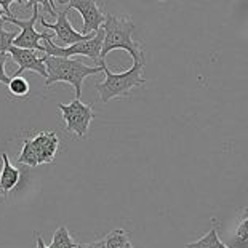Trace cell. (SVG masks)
Returning a JSON list of instances; mask_svg holds the SVG:
<instances>
[{
  "instance_id": "1",
  "label": "cell",
  "mask_w": 248,
  "mask_h": 248,
  "mask_svg": "<svg viewBox=\"0 0 248 248\" xmlns=\"http://www.w3.org/2000/svg\"><path fill=\"white\" fill-rule=\"evenodd\" d=\"M104 31V42H103V51H101V61H104L112 50H125L133 58V61H146L144 51L141 45L135 42L133 31L136 29V24L128 16H117V15L108 13L106 21L101 26Z\"/></svg>"
},
{
  "instance_id": "2",
  "label": "cell",
  "mask_w": 248,
  "mask_h": 248,
  "mask_svg": "<svg viewBox=\"0 0 248 248\" xmlns=\"http://www.w3.org/2000/svg\"><path fill=\"white\" fill-rule=\"evenodd\" d=\"M45 66H46V78L45 87L50 88L56 82H66L76 90V99L82 96V85L83 80L90 76L103 72V61L96 67H90L83 64L82 61L72 60V58H53L45 55Z\"/></svg>"
},
{
  "instance_id": "3",
  "label": "cell",
  "mask_w": 248,
  "mask_h": 248,
  "mask_svg": "<svg viewBox=\"0 0 248 248\" xmlns=\"http://www.w3.org/2000/svg\"><path fill=\"white\" fill-rule=\"evenodd\" d=\"M144 66H146V61H136L128 71L114 74L108 69L106 62L103 61L104 80L96 83L99 101L109 103L110 99H114V98H126L133 88L144 85L146 83Z\"/></svg>"
},
{
  "instance_id": "4",
  "label": "cell",
  "mask_w": 248,
  "mask_h": 248,
  "mask_svg": "<svg viewBox=\"0 0 248 248\" xmlns=\"http://www.w3.org/2000/svg\"><path fill=\"white\" fill-rule=\"evenodd\" d=\"M53 35L44 39V53L46 56L53 58H72V56H88L90 60L96 61L98 64L101 62V51H103V42H104V31L99 29L92 39L78 42L71 46H60L51 39Z\"/></svg>"
},
{
  "instance_id": "5",
  "label": "cell",
  "mask_w": 248,
  "mask_h": 248,
  "mask_svg": "<svg viewBox=\"0 0 248 248\" xmlns=\"http://www.w3.org/2000/svg\"><path fill=\"white\" fill-rule=\"evenodd\" d=\"M39 19H40V3L34 2L32 16H31L29 19H18L12 15V16H3L2 23H12L15 26H18V28H21V32L16 35V39H15V44H13L15 46H18V48H24V50L44 51V46L40 45V40L50 37V34L46 32V31L45 32H37L35 24Z\"/></svg>"
},
{
  "instance_id": "6",
  "label": "cell",
  "mask_w": 248,
  "mask_h": 248,
  "mask_svg": "<svg viewBox=\"0 0 248 248\" xmlns=\"http://www.w3.org/2000/svg\"><path fill=\"white\" fill-rule=\"evenodd\" d=\"M61 117L66 124V130L76 135L78 140H83L88 133L90 124L94 119L92 104L82 103L80 99H74L69 104H58Z\"/></svg>"
},
{
  "instance_id": "7",
  "label": "cell",
  "mask_w": 248,
  "mask_h": 248,
  "mask_svg": "<svg viewBox=\"0 0 248 248\" xmlns=\"http://www.w3.org/2000/svg\"><path fill=\"white\" fill-rule=\"evenodd\" d=\"M60 5H61V10H56V23H48L44 16L40 15V24L44 26L45 29H50L55 32V44L60 46H71L74 44H78V42H83V40H88L92 39V37L96 34H90V35H83L82 32H77L76 29L72 28V24L69 23V19H67V15H69L71 8L66 5V0H60Z\"/></svg>"
},
{
  "instance_id": "8",
  "label": "cell",
  "mask_w": 248,
  "mask_h": 248,
  "mask_svg": "<svg viewBox=\"0 0 248 248\" xmlns=\"http://www.w3.org/2000/svg\"><path fill=\"white\" fill-rule=\"evenodd\" d=\"M66 5L71 10H77L83 19L82 34L90 35L101 29L106 21V15L99 10V3L94 0H66Z\"/></svg>"
},
{
  "instance_id": "9",
  "label": "cell",
  "mask_w": 248,
  "mask_h": 248,
  "mask_svg": "<svg viewBox=\"0 0 248 248\" xmlns=\"http://www.w3.org/2000/svg\"><path fill=\"white\" fill-rule=\"evenodd\" d=\"M8 55L12 56V60L18 64V71L13 74V77H21V74L26 71H34L39 76L46 78V66H45V55L39 58L34 50H24L18 48V46H12L8 50Z\"/></svg>"
},
{
  "instance_id": "10",
  "label": "cell",
  "mask_w": 248,
  "mask_h": 248,
  "mask_svg": "<svg viewBox=\"0 0 248 248\" xmlns=\"http://www.w3.org/2000/svg\"><path fill=\"white\" fill-rule=\"evenodd\" d=\"M32 142L40 155V162L53 163L58 147H60V140H58L55 131H40L32 138Z\"/></svg>"
},
{
  "instance_id": "11",
  "label": "cell",
  "mask_w": 248,
  "mask_h": 248,
  "mask_svg": "<svg viewBox=\"0 0 248 248\" xmlns=\"http://www.w3.org/2000/svg\"><path fill=\"white\" fill-rule=\"evenodd\" d=\"M2 160H3V168H2V173H0V186H2L3 197H5L12 189L16 187V184L21 178V171L16 167L12 165V162L8 160V155L5 154V152L2 154Z\"/></svg>"
},
{
  "instance_id": "12",
  "label": "cell",
  "mask_w": 248,
  "mask_h": 248,
  "mask_svg": "<svg viewBox=\"0 0 248 248\" xmlns=\"http://www.w3.org/2000/svg\"><path fill=\"white\" fill-rule=\"evenodd\" d=\"M186 248H229V247H226L223 242H221L218 235V228H216V221L213 219V226L210 228L207 234H205L202 239L195 240L192 244H187Z\"/></svg>"
},
{
  "instance_id": "13",
  "label": "cell",
  "mask_w": 248,
  "mask_h": 248,
  "mask_svg": "<svg viewBox=\"0 0 248 248\" xmlns=\"http://www.w3.org/2000/svg\"><path fill=\"white\" fill-rule=\"evenodd\" d=\"M18 162L24 163V165H29V167L42 165L40 155H39V152H37V147L34 146L32 138L23 140V151H21V155L18 157Z\"/></svg>"
},
{
  "instance_id": "14",
  "label": "cell",
  "mask_w": 248,
  "mask_h": 248,
  "mask_svg": "<svg viewBox=\"0 0 248 248\" xmlns=\"http://www.w3.org/2000/svg\"><path fill=\"white\" fill-rule=\"evenodd\" d=\"M104 244H106V248H133L128 232L124 229H114L112 232H109L104 237Z\"/></svg>"
},
{
  "instance_id": "15",
  "label": "cell",
  "mask_w": 248,
  "mask_h": 248,
  "mask_svg": "<svg viewBox=\"0 0 248 248\" xmlns=\"http://www.w3.org/2000/svg\"><path fill=\"white\" fill-rule=\"evenodd\" d=\"M78 247H80V244H77V242L72 239L66 226H60V228L55 231L53 239H51V244H50V248H78Z\"/></svg>"
},
{
  "instance_id": "16",
  "label": "cell",
  "mask_w": 248,
  "mask_h": 248,
  "mask_svg": "<svg viewBox=\"0 0 248 248\" xmlns=\"http://www.w3.org/2000/svg\"><path fill=\"white\" fill-rule=\"evenodd\" d=\"M8 92L16 98H24L29 94V82L24 77H12L8 83Z\"/></svg>"
},
{
  "instance_id": "17",
  "label": "cell",
  "mask_w": 248,
  "mask_h": 248,
  "mask_svg": "<svg viewBox=\"0 0 248 248\" xmlns=\"http://www.w3.org/2000/svg\"><path fill=\"white\" fill-rule=\"evenodd\" d=\"M235 239H237V244L239 245H244L248 240V208H245L244 212H242L240 218H239V226H237Z\"/></svg>"
},
{
  "instance_id": "18",
  "label": "cell",
  "mask_w": 248,
  "mask_h": 248,
  "mask_svg": "<svg viewBox=\"0 0 248 248\" xmlns=\"http://www.w3.org/2000/svg\"><path fill=\"white\" fill-rule=\"evenodd\" d=\"M3 23L0 21V53H8V50L12 48L16 39V32H8L3 29Z\"/></svg>"
},
{
  "instance_id": "19",
  "label": "cell",
  "mask_w": 248,
  "mask_h": 248,
  "mask_svg": "<svg viewBox=\"0 0 248 248\" xmlns=\"http://www.w3.org/2000/svg\"><path fill=\"white\" fill-rule=\"evenodd\" d=\"M8 58H10L8 53H0V83H5V85L10 83V77L5 72V64H7Z\"/></svg>"
},
{
  "instance_id": "20",
  "label": "cell",
  "mask_w": 248,
  "mask_h": 248,
  "mask_svg": "<svg viewBox=\"0 0 248 248\" xmlns=\"http://www.w3.org/2000/svg\"><path fill=\"white\" fill-rule=\"evenodd\" d=\"M78 248H106V244H104V239H103V240L92 242V244H80Z\"/></svg>"
},
{
  "instance_id": "21",
  "label": "cell",
  "mask_w": 248,
  "mask_h": 248,
  "mask_svg": "<svg viewBox=\"0 0 248 248\" xmlns=\"http://www.w3.org/2000/svg\"><path fill=\"white\" fill-rule=\"evenodd\" d=\"M35 242H37V248H50V247L45 245V242L40 237V234H35Z\"/></svg>"
},
{
  "instance_id": "22",
  "label": "cell",
  "mask_w": 248,
  "mask_h": 248,
  "mask_svg": "<svg viewBox=\"0 0 248 248\" xmlns=\"http://www.w3.org/2000/svg\"><path fill=\"white\" fill-rule=\"evenodd\" d=\"M5 16V12L2 10V7H0V21H2V18Z\"/></svg>"
},
{
  "instance_id": "23",
  "label": "cell",
  "mask_w": 248,
  "mask_h": 248,
  "mask_svg": "<svg viewBox=\"0 0 248 248\" xmlns=\"http://www.w3.org/2000/svg\"><path fill=\"white\" fill-rule=\"evenodd\" d=\"M0 197H3V191H2V186H0Z\"/></svg>"
}]
</instances>
